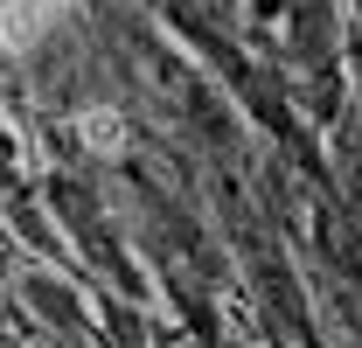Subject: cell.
<instances>
[{
  "label": "cell",
  "instance_id": "6da1fadb",
  "mask_svg": "<svg viewBox=\"0 0 362 348\" xmlns=\"http://www.w3.org/2000/svg\"><path fill=\"white\" fill-rule=\"evenodd\" d=\"M77 132H84L90 153H105V161H112V153H126V119H119V112H84Z\"/></svg>",
  "mask_w": 362,
  "mask_h": 348
}]
</instances>
